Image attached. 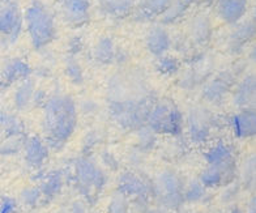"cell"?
Wrapping results in <instances>:
<instances>
[{
	"instance_id": "cell-1",
	"label": "cell",
	"mask_w": 256,
	"mask_h": 213,
	"mask_svg": "<svg viewBox=\"0 0 256 213\" xmlns=\"http://www.w3.org/2000/svg\"><path fill=\"white\" fill-rule=\"evenodd\" d=\"M152 90L140 72L115 74L108 82V106L124 128H142L153 106Z\"/></svg>"
},
{
	"instance_id": "cell-2",
	"label": "cell",
	"mask_w": 256,
	"mask_h": 213,
	"mask_svg": "<svg viewBox=\"0 0 256 213\" xmlns=\"http://www.w3.org/2000/svg\"><path fill=\"white\" fill-rule=\"evenodd\" d=\"M44 131L51 146L60 148L74 134L78 124V112L70 96L56 94L44 105Z\"/></svg>"
},
{
	"instance_id": "cell-3",
	"label": "cell",
	"mask_w": 256,
	"mask_h": 213,
	"mask_svg": "<svg viewBox=\"0 0 256 213\" xmlns=\"http://www.w3.org/2000/svg\"><path fill=\"white\" fill-rule=\"evenodd\" d=\"M26 30L34 48L48 46L56 36L54 16L40 0H33L25 10L24 18Z\"/></svg>"
},
{
	"instance_id": "cell-4",
	"label": "cell",
	"mask_w": 256,
	"mask_h": 213,
	"mask_svg": "<svg viewBox=\"0 0 256 213\" xmlns=\"http://www.w3.org/2000/svg\"><path fill=\"white\" fill-rule=\"evenodd\" d=\"M146 123L152 131L176 135L182 130V115L172 101H158L153 104Z\"/></svg>"
},
{
	"instance_id": "cell-5",
	"label": "cell",
	"mask_w": 256,
	"mask_h": 213,
	"mask_svg": "<svg viewBox=\"0 0 256 213\" xmlns=\"http://www.w3.org/2000/svg\"><path fill=\"white\" fill-rule=\"evenodd\" d=\"M22 29V14L14 2L3 4L0 7V34L10 44L16 41Z\"/></svg>"
},
{
	"instance_id": "cell-6",
	"label": "cell",
	"mask_w": 256,
	"mask_h": 213,
	"mask_svg": "<svg viewBox=\"0 0 256 213\" xmlns=\"http://www.w3.org/2000/svg\"><path fill=\"white\" fill-rule=\"evenodd\" d=\"M236 74L232 71H224L216 76V78L210 80L208 84L202 89V97L204 100L210 104H218L224 101L225 96L229 93L232 88V82H234Z\"/></svg>"
},
{
	"instance_id": "cell-7",
	"label": "cell",
	"mask_w": 256,
	"mask_h": 213,
	"mask_svg": "<svg viewBox=\"0 0 256 213\" xmlns=\"http://www.w3.org/2000/svg\"><path fill=\"white\" fill-rule=\"evenodd\" d=\"M213 126L212 114L204 108H196L190 112V135L195 142H200L208 139Z\"/></svg>"
},
{
	"instance_id": "cell-8",
	"label": "cell",
	"mask_w": 256,
	"mask_h": 213,
	"mask_svg": "<svg viewBox=\"0 0 256 213\" xmlns=\"http://www.w3.org/2000/svg\"><path fill=\"white\" fill-rule=\"evenodd\" d=\"M64 20L72 26H81L89 20L90 0H59Z\"/></svg>"
},
{
	"instance_id": "cell-9",
	"label": "cell",
	"mask_w": 256,
	"mask_h": 213,
	"mask_svg": "<svg viewBox=\"0 0 256 213\" xmlns=\"http://www.w3.org/2000/svg\"><path fill=\"white\" fill-rule=\"evenodd\" d=\"M32 68L22 59L14 58L8 60L0 71V88H8L14 82H24L29 78Z\"/></svg>"
},
{
	"instance_id": "cell-10",
	"label": "cell",
	"mask_w": 256,
	"mask_h": 213,
	"mask_svg": "<svg viewBox=\"0 0 256 213\" xmlns=\"http://www.w3.org/2000/svg\"><path fill=\"white\" fill-rule=\"evenodd\" d=\"M145 44L149 52H152L156 56H162L165 55L166 51L172 46V38L165 28L153 26L146 34L145 38Z\"/></svg>"
},
{
	"instance_id": "cell-11",
	"label": "cell",
	"mask_w": 256,
	"mask_h": 213,
	"mask_svg": "<svg viewBox=\"0 0 256 213\" xmlns=\"http://www.w3.org/2000/svg\"><path fill=\"white\" fill-rule=\"evenodd\" d=\"M255 112L252 108H243L242 112L236 114L232 119V127L240 138H250L255 135Z\"/></svg>"
},
{
	"instance_id": "cell-12",
	"label": "cell",
	"mask_w": 256,
	"mask_h": 213,
	"mask_svg": "<svg viewBox=\"0 0 256 213\" xmlns=\"http://www.w3.org/2000/svg\"><path fill=\"white\" fill-rule=\"evenodd\" d=\"M247 10L246 0H220L218 14L224 21L236 24L244 16Z\"/></svg>"
},
{
	"instance_id": "cell-13",
	"label": "cell",
	"mask_w": 256,
	"mask_h": 213,
	"mask_svg": "<svg viewBox=\"0 0 256 213\" xmlns=\"http://www.w3.org/2000/svg\"><path fill=\"white\" fill-rule=\"evenodd\" d=\"M188 32L190 38L196 44H206L212 36V24L206 16L198 14L190 22Z\"/></svg>"
},
{
	"instance_id": "cell-14",
	"label": "cell",
	"mask_w": 256,
	"mask_h": 213,
	"mask_svg": "<svg viewBox=\"0 0 256 213\" xmlns=\"http://www.w3.org/2000/svg\"><path fill=\"white\" fill-rule=\"evenodd\" d=\"M255 74H248L236 86L234 93V104L238 108H247L255 102Z\"/></svg>"
},
{
	"instance_id": "cell-15",
	"label": "cell",
	"mask_w": 256,
	"mask_h": 213,
	"mask_svg": "<svg viewBox=\"0 0 256 213\" xmlns=\"http://www.w3.org/2000/svg\"><path fill=\"white\" fill-rule=\"evenodd\" d=\"M172 0H138V18L140 21H148L153 17L165 12Z\"/></svg>"
},
{
	"instance_id": "cell-16",
	"label": "cell",
	"mask_w": 256,
	"mask_h": 213,
	"mask_svg": "<svg viewBox=\"0 0 256 213\" xmlns=\"http://www.w3.org/2000/svg\"><path fill=\"white\" fill-rule=\"evenodd\" d=\"M255 36V22L252 20L246 21L236 28V32L232 34L229 42V48L232 52H240L243 44L250 41Z\"/></svg>"
},
{
	"instance_id": "cell-17",
	"label": "cell",
	"mask_w": 256,
	"mask_h": 213,
	"mask_svg": "<svg viewBox=\"0 0 256 213\" xmlns=\"http://www.w3.org/2000/svg\"><path fill=\"white\" fill-rule=\"evenodd\" d=\"M25 157L32 166H40L48 157V146L38 138H32L25 144Z\"/></svg>"
},
{
	"instance_id": "cell-18",
	"label": "cell",
	"mask_w": 256,
	"mask_h": 213,
	"mask_svg": "<svg viewBox=\"0 0 256 213\" xmlns=\"http://www.w3.org/2000/svg\"><path fill=\"white\" fill-rule=\"evenodd\" d=\"M206 158H208V162L210 166H217V168L226 170L232 164V149L224 142H218L213 148H210V150L206 154Z\"/></svg>"
},
{
	"instance_id": "cell-19",
	"label": "cell",
	"mask_w": 256,
	"mask_h": 213,
	"mask_svg": "<svg viewBox=\"0 0 256 213\" xmlns=\"http://www.w3.org/2000/svg\"><path fill=\"white\" fill-rule=\"evenodd\" d=\"M104 14L112 17L127 16L134 8V0H98Z\"/></svg>"
},
{
	"instance_id": "cell-20",
	"label": "cell",
	"mask_w": 256,
	"mask_h": 213,
	"mask_svg": "<svg viewBox=\"0 0 256 213\" xmlns=\"http://www.w3.org/2000/svg\"><path fill=\"white\" fill-rule=\"evenodd\" d=\"M115 52H116V48H115L112 38L102 37L96 44L94 48H93V58H94L98 63L110 64V63L114 62Z\"/></svg>"
},
{
	"instance_id": "cell-21",
	"label": "cell",
	"mask_w": 256,
	"mask_h": 213,
	"mask_svg": "<svg viewBox=\"0 0 256 213\" xmlns=\"http://www.w3.org/2000/svg\"><path fill=\"white\" fill-rule=\"evenodd\" d=\"M34 92H36V86H34V82L32 80L26 78L24 82H21V84L17 86L16 92H14V106L18 110L26 108L33 102Z\"/></svg>"
},
{
	"instance_id": "cell-22",
	"label": "cell",
	"mask_w": 256,
	"mask_h": 213,
	"mask_svg": "<svg viewBox=\"0 0 256 213\" xmlns=\"http://www.w3.org/2000/svg\"><path fill=\"white\" fill-rule=\"evenodd\" d=\"M0 128L7 134L8 138L22 136L24 134V124L20 119L16 115L6 112H0Z\"/></svg>"
},
{
	"instance_id": "cell-23",
	"label": "cell",
	"mask_w": 256,
	"mask_h": 213,
	"mask_svg": "<svg viewBox=\"0 0 256 213\" xmlns=\"http://www.w3.org/2000/svg\"><path fill=\"white\" fill-rule=\"evenodd\" d=\"M195 0H174L170 3L168 8L165 10V12L161 14L162 21L165 24H172L174 21H176L179 17H182L184 14V12L187 10V8L194 3Z\"/></svg>"
},
{
	"instance_id": "cell-24",
	"label": "cell",
	"mask_w": 256,
	"mask_h": 213,
	"mask_svg": "<svg viewBox=\"0 0 256 213\" xmlns=\"http://www.w3.org/2000/svg\"><path fill=\"white\" fill-rule=\"evenodd\" d=\"M66 74L74 84H82L84 82V72L82 68L78 64V62L74 58H68L66 62Z\"/></svg>"
},
{
	"instance_id": "cell-25",
	"label": "cell",
	"mask_w": 256,
	"mask_h": 213,
	"mask_svg": "<svg viewBox=\"0 0 256 213\" xmlns=\"http://www.w3.org/2000/svg\"><path fill=\"white\" fill-rule=\"evenodd\" d=\"M157 71L164 74H174L179 70V62L176 58L168 56V55H162L157 60Z\"/></svg>"
},
{
	"instance_id": "cell-26",
	"label": "cell",
	"mask_w": 256,
	"mask_h": 213,
	"mask_svg": "<svg viewBox=\"0 0 256 213\" xmlns=\"http://www.w3.org/2000/svg\"><path fill=\"white\" fill-rule=\"evenodd\" d=\"M21 148V136H10L8 140L0 146V153L3 154H12Z\"/></svg>"
},
{
	"instance_id": "cell-27",
	"label": "cell",
	"mask_w": 256,
	"mask_h": 213,
	"mask_svg": "<svg viewBox=\"0 0 256 213\" xmlns=\"http://www.w3.org/2000/svg\"><path fill=\"white\" fill-rule=\"evenodd\" d=\"M82 48V41H81L80 37L72 38L71 42H70V52L71 54H78V51Z\"/></svg>"
},
{
	"instance_id": "cell-28",
	"label": "cell",
	"mask_w": 256,
	"mask_h": 213,
	"mask_svg": "<svg viewBox=\"0 0 256 213\" xmlns=\"http://www.w3.org/2000/svg\"><path fill=\"white\" fill-rule=\"evenodd\" d=\"M14 210V203L10 199H4L0 203V213H12Z\"/></svg>"
},
{
	"instance_id": "cell-29",
	"label": "cell",
	"mask_w": 256,
	"mask_h": 213,
	"mask_svg": "<svg viewBox=\"0 0 256 213\" xmlns=\"http://www.w3.org/2000/svg\"><path fill=\"white\" fill-rule=\"evenodd\" d=\"M10 2H12V0H0V3H3V4L10 3Z\"/></svg>"
}]
</instances>
